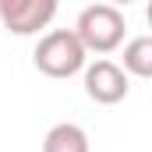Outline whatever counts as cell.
I'll list each match as a JSON object with an SVG mask.
<instances>
[{"label":"cell","instance_id":"2","mask_svg":"<svg viewBox=\"0 0 152 152\" xmlns=\"http://www.w3.org/2000/svg\"><path fill=\"white\" fill-rule=\"evenodd\" d=\"M85 50H81V42L71 28H53V32H46V36L39 39L36 53H32V60H36V67L42 71L46 78H71L78 71H85Z\"/></svg>","mask_w":152,"mask_h":152},{"label":"cell","instance_id":"5","mask_svg":"<svg viewBox=\"0 0 152 152\" xmlns=\"http://www.w3.org/2000/svg\"><path fill=\"white\" fill-rule=\"evenodd\" d=\"M42 152H88V134L85 127H78L71 120L53 124L42 138Z\"/></svg>","mask_w":152,"mask_h":152},{"label":"cell","instance_id":"6","mask_svg":"<svg viewBox=\"0 0 152 152\" xmlns=\"http://www.w3.org/2000/svg\"><path fill=\"white\" fill-rule=\"evenodd\" d=\"M124 75L131 78H152V36H138L124 42Z\"/></svg>","mask_w":152,"mask_h":152},{"label":"cell","instance_id":"4","mask_svg":"<svg viewBox=\"0 0 152 152\" xmlns=\"http://www.w3.org/2000/svg\"><path fill=\"white\" fill-rule=\"evenodd\" d=\"M81 81H85V96L92 103H99V106H113L120 99H127V88H131L127 75L120 71V64H113V60L85 64Z\"/></svg>","mask_w":152,"mask_h":152},{"label":"cell","instance_id":"1","mask_svg":"<svg viewBox=\"0 0 152 152\" xmlns=\"http://www.w3.org/2000/svg\"><path fill=\"white\" fill-rule=\"evenodd\" d=\"M81 42L85 53H113L117 46L124 42L127 32V18L124 11L113 4H88L81 14H78L75 28H71Z\"/></svg>","mask_w":152,"mask_h":152},{"label":"cell","instance_id":"3","mask_svg":"<svg viewBox=\"0 0 152 152\" xmlns=\"http://www.w3.org/2000/svg\"><path fill=\"white\" fill-rule=\"evenodd\" d=\"M57 14V0H0V25L11 36H36Z\"/></svg>","mask_w":152,"mask_h":152}]
</instances>
